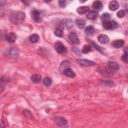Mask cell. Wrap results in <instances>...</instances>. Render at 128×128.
I'll return each instance as SVG.
<instances>
[{"instance_id":"6da1fadb","label":"cell","mask_w":128,"mask_h":128,"mask_svg":"<svg viewBox=\"0 0 128 128\" xmlns=\"http://www.w3.org/2000/svg\"><path fill=\"white\" fill-rule=\"evenodd\" d=\"M25 16V14L22 12H14L10 15V20L14 24H18L24 20Z\"/></svg>"},{"instance_id":"7a4b0ae2","label":"cell","mask_w":128,"mask_h":128,"mask_svg":"<svg viewBox=\"0 0 128 128\" xmlns=\"http://www.w3.org/2000/svg\"><path fill=\"white\" fill-rule=\"evenodd\" d=\"M20 54V51L16 48H11L6 52V56L11 58H17Z\"/></svg>"},{"instance_id":"3957f363","label":"cell","mask_w":128,"mask_h":128,"mask_svg":"<svg viewBox=\"0 0 128 128\" xmlns=\"http://www.w3.org/2000/svg\"><path fill=\"white\" fill-rule=\"evenodd\" d=\"M102 24L104 28L107 30H113L118 27V24L114 20H109Z\"/></svg>"},{"instance_id":"277c9868","label":"cell","mask_w":128,"mask_h":128,"mask_svg":"<svg viewBox=\"0 0 128 128\" xmlns=\"http://www.w3.org/2000/svg\"><path fill=\"white\" fill-rule=\"evenodd\" d=\"M61 26L64 29H70L74 26V22L70 18H66L62 20L60 22Z\"/></svg>"},{"instance_id":"5b68a950","label":"cell","mask_w":128,"mask_h":128,"mask_svg":"<svg viewBox=\"0 0 128 128\" xmlns=\"http://www.w3.org/2000/svg\"><path fill=\"white\" fill-rule=\"evenodd\" d=\"M54 49L56 51L58 54H64L66 52V47L61 42H56L54 46Z\"/></svg>"},{"instance_id":"8992f818","label":"cell","mask_w":128,"mask_h":128,"mask_svg":"<svg viewBox=\"0 0 128 128\" xmlns=\"http://www.w3.org/2000/svg\"><path fill=\"white\" fill-rule=\"evenodd\" d=\"M54 121L56 124L60 127L65 128L68 126L67 120L62 117L56 116L54 118Z\"/></svg>"},{"instance_id":"52a82bcc","label":"cell","mask_w":128,"mask_h":128,"mask_svg":"<svg viewBox=\"0 0 128 128\" xmlns=\"http://www.w3.org/2000/svg\"><path fill=\"white\" fill-rule=\"evenodd\" d=\"M31 16L34 20L36 22H39L42 20L40 12L38 10L34 8L31 11Z\"/></svg>"},{"instance_id":"ba28073f","label":"cell","mask_w":128,"mask_h":128,"mask_svg":"<svg viewBox=\"0 0 128 128\" xmlns=\"http://www.w3.org/2000/svg\"><path fill=\"white\" fill-rule=\"evenodd\" d=\"M76 62L78 64L82 66H89L95 65V62L93 61H91L86 59H78L76 60Z\"/></svg>"},{"instance_id":"9c48e42d","label":"cell","mask_w":128,"mask_h":128,"mask_svg":"<svg viewBox=\"0 0 128 128\" xmlns=\"http://www.w3.org/2000/svg\"><path fill=\"white\" fill-rule=\"evenodd\" d=\"M98 72L103 75L106 76H111L113 74V72L111 69L110 68H108L106 66H100L98 68Z\"/></svg>"},{"instance_id":"30bf717a","label":"cell","mask_w":128,"mask_h":128,"mask_svg":"<svg viewBox=\"0 0 128 128\" xmlns=\"http://www.w3.org/2000/svg\"><path fill=\"white\" fill-rule=\"evenodd\" d=\"M68 39L74 44H78L80 43V40L78 35L75 32H71L68 36Z\"/></svg>"},{"instance_id":"8fae6325","label":"cell","mask_w":128,"mask_h":128,"mask_svg":"<svg viewBox=\"0 0 128 128\" xmlns=\"http://www.w3.org/2000/svg\"><path fill=\"white\" fill-rule=\"evenodd\" d=\"M6 40L9 43H14L16 40V36L14 32H10L6 36Z\"/></svg>"},{"instance_id":"7c38bea8","label":"cell","mask_w":128,"mask_h":128,"mask_svg":"<svg viewBox=\"0 0 128 128\" xmlns=\"http://www.w3.org/2000/svg\"><path fill=\"white\" fill-rule=\"evenodd\" d=\"M98 42L102 44H107L110 41V38L108 36L104 34H100L98 37Z\"/></svg>"},{"instance_id":"4fadbf2b","label":"cell","mask_w":128,"mask_h":128,"mask_svg":"<svg viewBox=\"0 0 128 128\" xmlns=\"http://www.w3.org/2000/svg\"><path fill=\"white\" fill-rule=\"evenodd\" d=\"M102 2L100 0H95L94 2L92 7L94 10V11H100L102 8Z\"/></svg>"},{"instance_id":"5bb4252c","label":"cell","mask_w":128,"mask_h":128,"mask_svg":"<svg viewBox=\"0 0 128 128\" xmlns=\"http://www.w3.org/2000/svg\"><path fill=\"white\" fill-rule=\"evenodd\" d=\"M63 73L66 76L70 78H74L76 76L75 72L70 68H66L64 69L63 70Z\"/></svg>"},{"instance_id":"9a60e30c","label":"cell","mask_w":128,"mask_h":128,"mask_svg":"<svg viewBox=\"0 0 128 128\" xmlns=\"http://www.w3.org/2000/svg\"><path fill=\"white\" fill-rule=\"evenodd\" d=\"M98 16V14L97 12L94 10H90L88 12L86 15V17L90 20H95L96 19Z\"/></svg>"},{"instance_id":"2e32d148","label":"cell","mask_w":128,"mask_h":128,"mask_svg":"<svg viewBox=\"0 0 128 128\" xmlns=\"http://www.w3.org/2000/svg\"><path fill=\"white\" fill-rule=\"evenodd\" d=\"M108 8L110 10L114 11L118 8L119 4L116 0H112L108 4Z\"/></svg>"},{"instance_id":"e0dca14e","label":"cell","mask_w":128,"mask_h":128,"mask_svg":"<svg viewBox=\"0 0 128 128\" xmlns=\"http://www.w3.org/2000/svg\"><path fill=\"white\" fill-rule=\"evenodd\" d=\"M89 10L90 8L86 6H82L78 7L76 10L77 12L80 14H84L86 12H89Z\"/></svg>"},{"instance_id":"ac0fdd59","label":"cell","mask_w":128,"mask_h":128,"mask_svg":"<svg viewBox=\"0 0 128 128\" xmlns=\"http://www.w3.org/2000/svg\"><path fill=\"white\" fill-rule=\"evenodd\" d=\"M124 44V42L122 40H114L112 42V45L115 48H122Z\"/></svg>"},{"instance_id":"d6986e66","label":"cell","mask_w":128,"mask_h":128,"mask_svg":"<svg viewBox=\"0 0 128 128\" xmlns=\"http://www.w3.org/2000/svg\"><path fill=\"white\" fill-rule=\"evenodd\" d=\"M75 24L79 28H82L85 26L86 22L82 19H78L76 20Z\"/></svg>"},{"instance_id":"ffe728a7","label":"cell","mask_w":128,"mask_h":128,"mask_svg":"<svg viewBox=\"0 0 128 128\" xmlns=\"http://www.w3.org/2000/svg\"><path fill=\"white\" fill-rule=\"evenodd\" d=\"M108 66L109 68L112 70H117L119 69V65L118 64L115 62H108Z\"/></svg>"},{"instance_id":"44dd1931","label":"cell","mask_w":128,"mask_h":128,"mask_svg":"<svg viewBox=\"0 0 128 128\" xmlns=\"http://www.w3.org/2000/svg\"><path fill=\"white\" fill-rule=\"evenodd\" d=\"M94 32V28L92 26H87L84 30V32L87 35H91Z\"/></svg>"},{"instance_id":"7402d4cb","label":"cell","mask_w":128,"mask_h":128,"mask_svg":"<svg viewBox=\"0 0 128 128\" xmlns=\"http://www.w3.org/2000/svg\"><path fill=\"white\" fill-rule=\"evenodd\" d=\"M38 39H39V36L38 34H32V35L30 36L29 38L30 41L32 43H36L38 42Z\"/></svg>"},{"instance_id":"603a6c76","label":"cell","mask_w":128,"mask_h":128,"mask_svg":"<svg viewBox=\"0 0 128 128\" xmlns=\"http://www.w3.org/2000/svg\"><path fill=\"white\" fill-rule=\"evenodd\" d=\"M110 14L108 13H104L101 16H100V20H102V22H103L109 21L110 19Z\"/></svg>"},{"instance_id":"cb8c5ba5","label":"cell","mask_w":128,"mask_h":128,"mask_svg":"<svg viewBox=\"0 0 128 128\" xmlns=\"http://www.w3.org/2000/svg\"><path fill=\"white\" fill-rule=\"evenodd\" d=\"M31 79L33 82L37 84L40 82L41 80V76L39 74H34L32 76Z\"/></svg>"},{"instance_id":"d4e9b609","label":"cell","mask_w":128,"mask_h":128,"mask_svg":"<svg viewBox=\"0 0 128 128\" xmlns=\"http://www.w3.org/2000/svg\"><path fill=\"white\" fill-rule=\"evenodd\" d=\"M54 34H55L56 36L58 38H61L64 32H63L61 28H57L54 30Z\"/></svg>"},{"instance_id":"484cf974","label":"cell","mask_w":128,"mask_h":128,"mask_svg":"<svg viewBox=\"0 0 128 128\" xmlns=\"http://www.w3.org/2000/svg\"><path fill=\"white\" fill-rule=\"evenodd\" d=\"M92 50V47L86 44L84 45L82 48V52L84 54H88Z\"/></svg>"},{"instance_id":"4316f807","label":"cell","mask_w":128,"mask_h":128,"mask_svg":"<svg viewBox=\"0 0 128 128\" xmlns=\"http://www.w3.org/2000/svg\"><path fill=\"white\" fill-rule=\"evenodd\" d=\"M52 80L49 77H46L43 80V84L46 86H50L52 84Z\"/></svg>"},{"instance_id":"83f0119b","label":"cell","mask_w":128,"mask_h":128,"mask_svg":"<svg viewBox=\"0 0 128 128\" xmlns=\"http://www.w3.org/2000/svg\"><path fill=\"white\" fill-rule=\"evenodd\" d=\"M101 84L103 85L106 86H112L113 85L114 86V83L112 81H110V80H100Z\"/></svg>"},{"instance_id":"f1b7e54d","label":"cell","mask_w":128,"mask_h":128,"mask_svg":"<svg viewBox=\"0 0 128 128\" xmlns=\"http://www.w3.org/2000/svg\"><path fill=\"white\" fill-rule=\"evenodd\" d=\"M128 50L127 48H126V50H124V54L122 56V59L124 62L126 63H127L128 62Z\"/></svg>"},{"instance_id":"f546056e","label":"cell","mask_w":128,"mask_h":128,"mask_svg":"<svg viewBox=\"0 0 128 128\" xmlns=\"http://www.w3.org/2000/svg\"><path fill=\"white\" fill-rule=\"evenodd\" d=\"M124 16H125V12L122 10H120L117 12V16L119 18H122L124 17Z\"/></svg>"},{"instance_id":"4dcf8cb0","label":"cell","mask_w":128,"mask_h":128,"mask_svg":"<svg viewBox=\"0 0 128 128\" xmlns=\"http://www.w3.org/2000/svg\"><path fill=\"white\" fill-rule=\"evenodd\" d=\"M58 4H59V6L61 8H64L66 6V0H59Z\"/></svg>"},{"instance_id":"1f68e13d","label":"cell","mask_w":128,"mask_h":128,"mask_svg":"<svg viewBox=\"0 0 128 128\" xmlns=\"http://www.w3.org/2000/svg\"><path fill=\"white\" fill-rule=\"evenodd\" d=\"M92 44L93 45V46L96 49V50H98L99 52H102V50H101V48H100L96 44V43H94V42H92Z\"/></svg>"},{"instance_id":"d6a6232c","label":"cell","mask_w":128,"mask_h":128,"mask_svg":"<svg viewBox=\"0 0 128 128\" xmlns=\"http://www.w3.org/2000/svg\"><path fill=\"white\" fill-rule=\"evenodd\" d=\"M24 114L25 115V116H27L28 118H30V117H32V115L31 113L29 111H28V110H24Z\"/></svg>"},{"instance_id":"836d02e7","label":"cell","mask_w":128,"mask_h":128,"mask_svg":"<svg viewBox=\"0 0 128 128\" xmlns=\"http://www.w3.org/2000/svg\"><path fill=\"white\" fill-rule=\"evenodd\" d=\"M0 126H1V127H2V128H4V127L5 126H4V122L2 121V120H1V124H0Z\"/></svg>"}]
</instances>
